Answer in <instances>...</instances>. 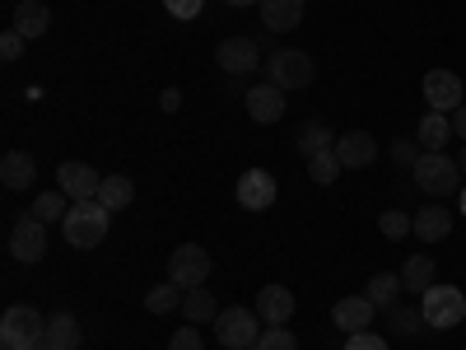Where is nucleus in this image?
I'll list each match as a JSON object with an SVG mask.
<instances>
[{
	"label": "nucleus",
	"instance_id": "f257e3e1",
	"mask_svg": "<svg viewBox=\"0 0 466 350\" xmlns=\"http://www.w3.org/2000/svg\"><path fill=\"white\" fill-rule=\"evenodd\" d=\"M410 178H415V187L424 191V197H434V201H443V197H452V191L466 187L457 160H448L443 149H424V154H420V164L410 169Z\"/></svg>",
	"mask_w": 466,
	"mask_h": 350
},
{
	"label": "nucleus",
	"instance_id": "f03ea898",
	"mask_svg": "<svg viewBox=\"0 0 466 350\" xmlns=\"http://www.w3.org/2000/svg\"><path fill=\"white\" fill-rule=\"evenodd\" d=\"M107 220H112V211L103 206V201H70V215H66V243L70 248H80V252H89V248H98L103 243V233H107Z\"/></svg>",
	"mask_w": 466,
	"mask_h": 350
},
{
	"label": "nucleus",
	"instance_id": "7ed1b4c3",
	"mask_svg": "<svg viewBox=\"0 0 466 350\" xmlns=\"http://www.w3.org/2000/svg\"><path fill=\"white\" fill-rule=\"evenodd\" d=\"M43 341H47V318L37 308H28V304L5 308V318H0V345L19 350V345H43Z\"/></svg>",
	"mask_w": 466,
	"mask_h": 350
},
{
	"label": "nucleus",
	"instance_id": "20e7f679",
	"mask_svg": "<svg viewBox=\"0 0 466 350\" xmlns=\"http://www.w3.org/2000/svg\"><path fill=\"white\" fill-rule=\"evenodd\" d=\"M266 80L280 85L285 94H289V89H308V85L318 80V66H313V57L299 52V47H280L276 57L266 61Z\"/></svg>",
	"mask_w": 466,
	"mask_h": 350
},
{
	"label": "nucleus",
	"instance_id": "39448f33",
	"mask_svg": "<svg viewBox=\"0 0 466 350\" xmlns=\"http://www.w3.org/2000/svg\"><path fill=\"white\" fill-rule=\"evenodd\" d=\"M261 336V318H257V308H219V318H215V341L224 350H252Z\"/></svg>",
	"mask_w": 466,
	"mask_h": 350
},
{
	"label": "nucleus",
	"instance_id": "423d86ee",
	"mask_svg": "<svg viewBox=\"0 0 466 350\" xmlns=\"http://www.w3.org/2000/svg\"><path fill=\"white\" fill-rule=\"evenodd\" d=\"M420 308H424V327L448 332V327H457L466 318V294L457 285H434V290L420 294Z\"/></svg>",
	"mask_w": 466,
	"mask_h": 350
},
{
	"label": "nucleus",
	"instance_id": "0eeeda50",
	"mask_svg": "<svg viewBox=\"0 0 466 350\" xmlns=\"http://www.w3.org/2000/svg\"><path fill=\"white\" fill-rule=\"evenodd\" d=\"M210 271H215V262H210V252L201 243H182L168 257V281H177L182 290H201L210 281Z\"/></svg>",
	"mask_w": 466,
	"mask_h": 350
},
{
	"label": "nucleus",
	"instance_id": "6e6552de",
	"mask_svg": "<svg viewBox=\"0 0 466 350\" xmlns=\"http://www.w3.org/2000/svg\"><path fill=\"white\" fill-rule=\"evenodd\" d=\"M56 187L66 191L70 201H98V191H103V173L80 164V160H70L56 169Z\"/></svg>",
	"mask_w": 466,
	"mask_h": 350
},
{
	"label": "nucleus",
	"instance_id": "1a4fd4ad",
	"mask_svg": "<svg viewBox=\"0 0 466 350\" xmlns=\"http://www.w3.org/2000/svg\"><path fill=\"white\" fill-rule=\"evenodd\" d=\"M10 252L19 257V262H43L47 257V224L43 220H33V215H24L15 229H10Z\"/></svg>",
	"mask_w": 466,
	"mask_h": 350
},
{
	"label": "nucleus",
	"instance_id": "9d476101",
	"mask_svg": "<svg viewBox=\"0 0 466 350\" xmlns=\"http://www.w3.org/2000/svg\"><path fill=\"white\" fill-rule=\"evenodd\" d=\"M243 103H248V117H252L257 127H276L280 117H285V103H289V98H285L280 85H270V80H266V85H252Z\"/></svg>",
	"mask_w": 466,
	"mask_h": 350
},
{
	"label": "nucleus",
	"instance_id": "9b49d317",
	"mask_svg": "<svg viewBox=\"0 0 466 350\" xmlns=\"http://www.w3.org/2000/svg\"><path fill=\"white\" fill-rule=\"evenodd\" d=\"M215 66L228 70V75H248L261 66V47L252 43V37H224L219 52H215Z\"/></svg>",
	"mask_w": 466,
	"mask_h": 350
},
{
	"label": "nucleus",
	"instance_id": "f8f14e48",
	"mask_svg": "<svg viewBox=\"0 0 466 350\" xmlns=\"http://www.w3.org/2000/svg\"><path fill=\"white\" fill-rule=\"evenodd\" d=\"M424 103H430L434 112H457L461 108V75L430 70V75H424Z\"/></svg>",
	"mask_w": 466,
	"mask_h": 350
},
{
	"label": "nucleus",
	"instance_id": "ddd939ff",
	"mask_svg": "<svg viewBox=\"0 0 466 350\" xmlns=\"http://www.w3.org/2000/svg\"><path fill=\"white\" fill-rule=\"evenodd\" d=\"M238 206L243 211H270L276 206V178H270L266 169H248L238 178Z\"/></svg>",
	"mask_w": 466,
	"mask_h": 350
},
{
	"label": "nucleus",
	"instance_id": "4468645a",
	"mask_svg": "<svg viewBox=\"0 0 466 350\" xmlns=\"http://www.w3.org/2000/svg\"><path fill=\"white\" fill-rule=\"evenodd\" d=\"M373 314H378V304H373L369 294H345V299H336V308H331V323L350 336V332H364V327L373 323Z\"/></svg>",
	"mask_w": 466,
	"mask_h": 350
},
{
	"label": "nucleus",
	"instance_id": "2eb2a0df",
	"mask_svg": "<svg viewBox=\"0 0 466 350\" xmlns=\"http://www.w3.org/2000/svg\"><path fill=\"white\" fill-rule=\"evenodd\" d=\"M252 308H257L261 327H289V318H294V294H289L285 285H266Z\"/></svg>",
	"mask_w": 466,
	"mask_h": 350
},
{
	"label": "nucleus",
	"instance_id": "dca6fc26",
	"mask_svg": "<svg viewBox=\"0 0 466 350\" xmlns=\"http://www.w3.org/2000/svg\"><path fill=\"white\" fill-rule=\"evenodd\" d=\"M336 160H340V169H369L378 160V140L369 131H345V136H336Z\"/></svg>",
	"mask_w": 466,
	"mask_h": 350
},
{
	"label": "nucleus",
	"instance_id": "f3484780",
	"mask_svg": "<svg viewBox=\"0 0 466 350\" xmlns=\"http://www.w3.org/2000/svg\"><path fill=\"white\" fill-rule=\"evenodd\" d=\"M448 233H452V211H448L443 201L415 211V239H420V243H443Z\"/></svg>",
	"mask_w": 466,
	"mask_h": 350
},
{
	"label": "nucleus",
	"instance_id": "a211bd4d",
	"mask_svg": "<svg viewBox=\"0 0 466 350\" xmlns=\"http://www.w3.org/2000/svg\"><path fill=\"white\" fill-rule=\"evenodd\" d=\"M261 24L266 33H285V28H299L303 24V0H261Z\"/></svg>",
	"mask_w": 466,
	"mask_h": 350
},
{
	"label": "nucleus",
	"instance_id": "6ab92c4d",
	"mask_svg": "<svg viewBox=\"0 0 466 350\" xmlns=\"http://www.w3.org/2000/svg\"><path fill=\"white\" fill-rule=\"evenodd\" d=\"M401 285H406V294H424V290H434V285H439V276H434V257H430V252L406 257V266H401Z\"/></svg>",
	"mask_w": 466,
	"mask_h": 350
},
{
	"label": "nucleus",
	"instance_id": "aec40b11",
	"mask_svg": "<svg viewBox=\"0 0 466 350\" xmlns=\"http://www.w3.org/2000/svg\"><path fill=\"white\" fill-rule=\"evenodd\" d=\"M15 28L33 43V37H43L52 28V10L43 5V0H19V5H15Z\"/></svg>",
	"mask_w": 466,
	"mask_h": 350
},
{
	"label": "nucleus",
	"instance_id": "412c9836",
	"mask_svg": "<svg viewBox=\"0 0 466 350\" xmlns=\"http://www.w3.org/2000/svg\"><path fill=\"white\" fill-rule=\"evenodd\" d=\"M37 178V164H33V154H24V149H10L5 160H0V182H5L10 191H24L28 182Z\"/></svg>",
	"mask_w": 466,
	"mask_h": 350
},
{
	"label": "nucleus",
	"instance_id": "4be33fe9",
	"mask_svg": "<svg viewBox=\"0 0 466 350\" xmlns=\"http://www.w3.org/2000/svg\"><path fill=\"white\" fill-rule=\"evenodd\" d=\"M80 341H85V327L75 323L70 314L47 318V341H43V350H80Z\"/></svg>",
	"mask_w": 466,
	"mask_h": 350
},
{
	"label": "nucleus",
	"instance_id": "5701e85b",
	"mask_svg": "<svg viewBox=\"0 0 466 350\" xmlns=\"http://www.w3.org/2000/svg\"><path fill=\"white\" fill-rule=\"evenodd\" d=\"M182 318L187 323H197V327H206V323H215L219 318V304H215V290H187V299H182Z\"/></svg>",
	"mask_w": 466,
	"mask_h": 350
},
{
	"label": "nucleus",
	"instance_id": "b1692460",
	"mask_svg": "<svg viewBox=\"0 0 466 350\" xmlns=\"http://www.w3.org/2000/svg\"><path fill=\"white\" fill-rule=\"evenodd\" d=\"M98 201H103L107 211H127V206L136 201V182H131L127 173H107V178H103V191H98Z\"/></svg>",
	"mask_w": 466,
	"mask_h": 350
},
{
	"label": "nucleus",
	"instance_id": "393cba45",
	"mask_svg": "<svg viewBox=\"0 0 466 350\" xmlns=\"http://www.w3.org/2000/svg\"><path fill=\"white\" fill-rule=\"evenodd\" d=\"M294 145H299L303 160H313V154H322V149H331V145H336V136H331V127H327V122H303Z\"/></svg>",
	"mask_w": 466,
	"mask_h": 350
},
{
	"label": "nucleus",
	"instance_id": "a878e982",
	"mask_svg": "<svg viewBox=\"0 0 466 350\" xmlns=\"http://www.w3.org/2000/svg\"><path fill=\"white\" fill-rule=\"evenodd\" d=\"M415 140H420V149H443L448 140H452V122L443 112H430L420 122V131H415Z\"/></svg>",
	"mask_w": 466,
	"mask_h": 350
},
{
	"label": "nucleus",
	"instance_id": "bb28decb",
	"mask_svg": "<svg viewBox=\"0 0 466 350\" xmlns=\"http://www.w3.org/2000/svg\"><path fill=\"white\" fill-rule=\"evenodd\" d=\"M401 290H406V285H401L397 271H378V276L369 281V290H364V294H369L378 308H392V304H401Z\"/></svg>",
	"mask_w": 466,
	"mask_h": 350
},
{
	"label": "nucleus",
	"instance_id": "cd10ccee",
	"mask_svg": "<svg viewBox=\"0 0 466 350\" xmlns=\"http://www.w3.org/2000/svg\"><path fill=\"white\" fill-rule=\"evenodd\" d=\"M70 197H66V191L56 187V191H43V197H37L33 201V220H43V224H66V215H70V206H66Z\"/></svg>",
	"mask_w": 466,
	"mask_h": 350
},
{
	"label": "nucleus",
	"instance_id": "c85d7f7f",
	"mask_svg": "<svg viewBox=\"0 0 466 350\" xmlns=\"http://www.w3.org/2000/svg\"><path fill=\"white\" fill-rule=\"evenodd\" d=\"M387 327H392L397 336H415L424 327V308L420 304H392L387 308Z\"/></svg>",
	"mask_w": 466,
	"mask_h": 350
},
{
	"label": "nucleus",
	"instance_id": "c756f323",
	"mask_svg": "<svg viewBox=\"0 0 466 350\" xmlns=\"http://www.w3.org/2000/svg\"><path fill=\"white\" fill-rule=\"evenodd\" d=\"M182 299H187L182 285H177V281H164V285H154V290L145 294V308L159 318V314H173V308H182Z\"/></svg>",
	"mask_w": 466,
	"mask_h": 350
},
{
	"label": "nucleus",
	"instance_id": "7c9ffc66",
	"mask_svg": "<svg viewBox=\"0 0 466 350\" xmlns=\"http://www.w3.org/2000/svg\"><path fill=\"white\" fill-rule=\"evenodd\" d=\"M308 178H313V182H322V187H331V182L340 178V160H336V145H331V149H322V154H313V160H308Z\"/></svg>",
	"mask_w": 466,
	"mask_h": 350
},
{
	"label": "nucleus",
	"instance_id": "2f4dec72",
	"mask_svg": "<svg viewBox=\"0 0 466 350\" xmlns=\"http://www.w3.org/2000/svg\"><path fill=\"white\" fill-rule=\"evenodd\" d=\"M378 229H382V239L401 243L406 233H415V215H406V211H382V215H378Z\"/></svg>",
	"mask_w": 466,
	"mask_h": 350
},
{
	"label": "nucleus",
	"instance_id": "473e14b6",
	"mask_svg": "<svg viewBox=\"0 0 466 350\" xmlns=\"http://www.w3.org/2000/svg\"><path fill=\"white\" fill-rule=\"evenodd\" d=\"M252 350H299V336L289 327H261V336H257Z\"/></svg>",
	"mask_w": 466,
	"mask_h": 350
},
{
	"label": "nucleus",
	"instance_id": "72a5a7b5",
	"mask_svg": "<svg viewBox=\"0 0 466 350\" xmlns=\"http://www.w3.org/2000/svg\"><path fill=\"white\" fill-rule=\"evenodd\" d=\"M420 154H424L420 140H401V136H397L392 145H387V160H392L397 169H415V164H420Z\"/></svg>",
	"mask_w": 466,
	"mask_h": 350
},
{
	"label": "nucleus",
	"instance_id": "f704fd0d",
	"mask_svg": "<svg viewBox=\"0 0 466 350\" xmlns=\"http://www.w3.org/2000/svg\"><path fill=\"white\" fill-rule=\"evenodd\" d=\"M168 350H206V336H201V327H197V323L177 327V332H173V341H168Z\"/></svg>",
	"mask_w": 466,
	"mask_h": 350
},
{
	"label": "nucleus",
	"instance_id": "c9c22d12",
	"mask_svg": "<svg viewBox=\"0 0 466 350\" xmlns=\"http://www.w3.org/2000/svg\"><path fill=\"white\" fill-rule=\"evenodd\" d=\"M24 43H28V37L19 28H5V33H0V61H19L24 57Z\"/></svg>",
	"mask_w": 466,
	"mask_h": 350
},
{
	"label": "nucleus",
	"instance_id": "e433bc0d",
	"mask_svg": "<svg viewBox=\"0 0 466 350\" xmlns=\"http://www.w3.org/2000/svg\"><path fill=\"white\" fill-rule=\"evenodd\" d=\"M345 350H387V341L373 336V332H350L345 336Z\"/></svg>",
	"mask_w": 466,
	"mask_h": 350
},
{
	"label": "nucleus",
	"instance_id": "4c0bfd02",
	"mask_svg": "<svg viewBox=\"0 0 466 350\" xmlns=\"http://www.w3.org/2000/svg\"><path fill=\"white\" fill-rule=\"evenodd\" d=\"M201 5H206V0H164V10H168L173 19H197Z\"/></svg>",
	"mask_w": 466,
	"mask_h": 350
},
{
	"label": "nucleus",
	"instance_id": "58836bf2",
	"mask_svg": "<svg viewBox=\"0 0 466 350\" xmlns=\"http://www.w3.org/2000/svg\"><path fill=\"white\" fill-rule=\"evenodd\" d=\"M452 136H457V140H466V103L452 112Z\"/></svg>",
	"mask_w": 466,
	"mask_h": 350
},
{
	"label": "nucleus",
	"instance_id": "ea45409f",
	"mask_svg": "<svg viewBox=\"0 0 466 350\" xmlns=\"http://www.w3.org/2000/svg\"><path fill=\"white\" fill-rule=\"evenodd\" d=\"M159 108H164V112H177V108H182V94H177V89H164Z\"/></svg>",
	"mask_w": 466,
	"mask_h": 350
},
{
	"label": "nucleus",
	"instance_id": "a19ab883",
	"mask_svg": "<svg viewBox=\"0 0 466 350\" xmlns=\"http://www.w3.org/2000/svg\"><path fill=\"white\" fill-rule=\"evenodd\" d=\"M224 5H233V10H248V5H261V0H224Z\"/></svg>",
	"mask_w": 466,
	"mask_h": 350
},
{
	"label": "nucleus",
	"instance_id": "79ce46f5",
	"mask_svg": "<svg viewBox=\"0 0 466 350\" xmlns=\"http://www.w3.org/2000/svg\"><path fill=\"white\" fill-rule=\"evenodd\" d=\"M457 169H461V178H466V140H461V154H457Z\"/></svg>",
	"mask_w": 466,
	"mask_h": 350
},
{
	"label": "nucleus",
	"instance_id": "37998d69",
	"mask_svg": "<svg viewBox=\"0 0 466 350\" xmlns=\"http://www.w3.org/2000/svg\"><path fill=\"white\" fill-rule=\"evenodd\" d=\"M461 215H466V187H461Z\"/></svg>",
	"mask_w": 466,
	"mask_h": 350
},
{
	"label": "nucleus",
	"instance_id": "c03bdc74",
	"mask_svg": "<svg viewBox=\"0 0 466 350\" xmlns=\"http://www.w3.org/2000/svg\"><path fill=\"white\" fill-rule=\"evenodd\" d=\"M19 350H43V345H19Z\"/></svg>",
	"mask_w": 466,
	"mask_h": 350
}]
</instances>
